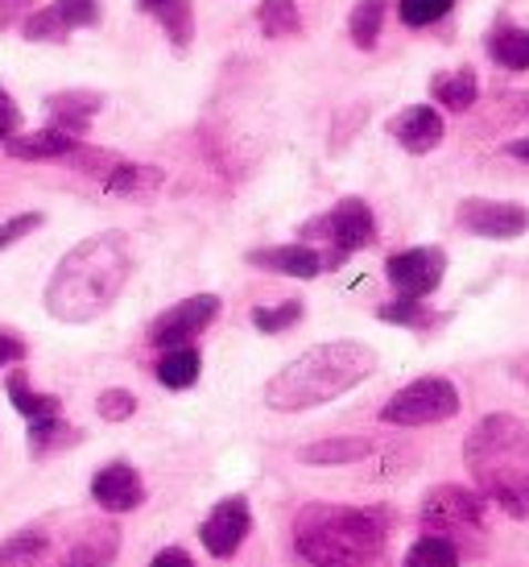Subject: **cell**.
<instances>
[{
    "instance_id": "10",
    "label": "cell",
    "mask_w": 529,
    "mask_h": 567,
    "mask_svg": "<svg viewBox=\"0 0 529 567\" xmlns=\"http://www.w3.org/2000/svg\"><path fill=\"white\" fill-rule=\"evenodd\" d=\"M219 316V299L216 295H190V299L166 307L162 316L149 323V344L170 352V348H187L199 331H207Z\"/></svg>"
},
{
    "instance_id": "16",
    "label": "cell",
    "mask_w": 529,
    "mask_h": 567,
    "mask_svg": "<svg viewBox=\"0 0 529 567\" xmlns=\"http://www.w3.org/2000/svg\"><path fill=\"white\" fill-rule=\"evenodd\" d=\"M245 261L257 269H269V274L302 278V282H311V278H319L328 269L323 252L314 249V245H302V240H294V245H273V249H252Z\"/></svg>"
},
{
    "instance_id": "34",
    "label": "cell",
    "mask_w": 529,
    "mask_h": 567,
    "mask_svg": "<svg viewBox=\"0 0 529 567\" xmlns=\"http://www.w3.org/2000/svg\"><path fill=\"white\" fill-rule=\"evenodd\" d=\"M95 410H100L104 423H128L137 414V398L128 394V390H104V394L95 398Z\"/></svg>"
},
{
    "instance_id": "29",
    "label": "cell",
    "mask_w": 529,
    "mask_h": 567,
    "mask_svg": "<svg viewBox=\"0 0 529 567\" xmlns=\"http://www.w3.org/2000/svg\"><path fill=\"white\" fill-rule=\"evenodd\" d=\"M257 25H261L264 38H290V33L302 30V17H298L294 0H261Z\"/></svg>"
},
{
    "instance_id": "11",
    "label": "cell",
    "mask_w": 529,
    "mask_h": 567,
    "mask_svg": "<svg viewBox=\"0 0 529 567\" xmlns=\"http://www.w3.org/2000/svg\"><path fill=\"white\" fill-rule=\"evenodd\" d=\"M459 228L488 240H514L529 233V207L509 204V199H464L455 207Z\"/></svg>"
},
{
    "instance_id": "6",
    "label": "cell",
    "mask_w": 529,
    "mask_h": 567,
    "mask_svg": "<svg viewBox=\"0 0 529 567\" xmlns=\"http://www.w3.org/2000/svg\"><path fill=\"white\" fill-rule=\"evenodd\" d=\"M459 414V390L447 378H418L402 385L397 394L381 406V423L390 426H431L447 423Z\"/></svg>"
},
{
    "instance_id": "18",
    "label": "cell",
    "mask_w": 529,
    "mask_h": 567,
    "mask_svg": "<svg viewBox=\"0 0 529 567\" xmlns=\"http://www.w3.org/2000/svg\"><path fill=\"white\" fill-rule=\"evenodd\" d=\"M79 145L71 133H63V128H38V133H17V137H9L4 142V154L17 162H50V158H71Z\"/></svg>"
},
{
    "instance_id": "37",
    "label": "cell",
    "mask_w": 529,
    "mask_h": 567,
    "mask_svg": "<svg viewBox=\"0 0 529 567\" xmlns=\"http://www.w3.org/2000/svg\"><path fill=\"white\" fill-rule=\"evenodd\" d=\"M149 567H195V559H190L183 547H162V551L154 555V564Z\"/></svg>"
},
{
    "instance_id": "3",
    "label": "cell",
    "mask_w": 529,
    "mask_h": 567,
    "mask_svg": "<svg viewBox=\"0 0 529 567\" xmlns=\"http://www.w3.org/2000/svg\"><path fill=\"white\" fill-rule=\"evenodd\" d=\"M376 373V352L360 340H331L314 344L290 364H281L273 378L264 381V406L278 414L314 410L323 402H335L348 390H356Z\"/></svg>"
},
{
    "instance_id": "36",
    "label": "cell",
    "mask_w": 529,
    "mask_h": 567,
    "mask_svg": "<svg viewBox=\"0 0 529 567\" xmlns=\"http://www.w3.org/2000/svg\"><path fill=\"white\" fill-rule=\"evenodd\" d=\"M17 128H21V109H17L13 95L0 87V142L17 137Z\"/></svg>"
},
{
    "instance_id": "20",
    "label": "cell",
    "mask_w": 529,
    "mask_h": 567,
    "mask_svg": "<svg viewBox=\"0 0 529 567\" xmlns=\"http://www.w3.org/2000/svg\"><path fill=\"white\" fill-rule=\"evenodd\" d=\"M431 95H435L447 112H467L471 104H476V95H480V80H476V71H471V66L443 71V75L431 80Z\"/></svg>"
},
{
    "instance_id": "30",
    "label": "cell",
    "mask_w": 529,
    "mask_h": 567,
    "mask_svg": "<svg viewBox=\"0 0 529 567\" xmlns=\"http://www.w3.org/2000/svg\"><path fill=\"white\" fill-rule=\"evenodd\" d=\"M79 431L75 426H66L63 419H42V423H30V452L33 456H50V452H59L66 443H75Z\"/></svg>"
},
{
    "instance_id": "1",
    "label": "cell",
    "mask_w": 529,
    "mask_h": 567,
    "mask_svg": "<svg viewBox=\"0 0 529 567\" xmlns=\"http://www.w3.org/2000/svg\"><path fill=\"white\" fill-rule=\"evenodd\" d=\"M133 274V249L125 233H95L79 240L54 266L46 282V311L59 323H92L121 299Z\"/></svg>"
},
{
    "instance_id": "9",
    "label": "cell",
    "mask_w": 529,
    "mask_h": 567,
    "mask_svg": "<svg viewBox=\"0 0 529 567\" xmlns=\"http://www.w3.org/2000/svg\"><path fill=\"white\" fill-rule=\"evenodd\" d=\"M447 274V252L435 245H422V249H402L385 261V278L397 290V299L422 302L426 295H435L438 282Z\"/></svg>"
},
{
    "instance_id": "38",
    "label": "cell",
    "mask_w": 529,
    "mask_h": 567,
    "mask_svg": "<svg viewBox=\"0 0 529 567\" xmlns=\"http://www.w3.org/2000/svg\"><path fill=\"white\" fill-rule=\"evenodd\" d=\"M21 357H25V344H21V340H13V336H0V364L21 361Z\"/></svg>"
},
{
    "instance_id": "24",
    "label": "cell",
    "mask_w": 529,
    "mask_h": 567,
    "mask_svg": "<svg viewBox=\"0 0 529 567\" xmlns=\"http://www.w3.org/2000/svg\"><path fill=\"white\" fill-rule=\"evenodd\" d=\"M157 381L166 385V390H190L203 373V357L195 348H170V352H162V361H157Z\"/></svg>"
},
{
    "instance_id": "4",
    "label": "cell",
    "mask_w": 529,
    "mask_h": 567,
    "mask_svg": "<svg viewBox=\"0 0 529 567\" xmlns=\"http://www.w3.org/2000/svg\"><path fill=\"white\" fill-rule=\"evenodd\" d=\"M464 464L480 497L505 514L529 518V423L517 414H488L467 431Z\"/></svg>"
},
{
    "instance_id": "19",
    "label": "cell",
    "mask_w": 529,
    "mask_h": 567,
    "mask_svg": "<svg viewBox=\"0 0 529 567\" xmlns=\"http://www.w3.org/2000/svg\"><path fill=\"white\" fill-rule=\"evenodd\" d=\"M137 9L154 17L174 47L190 50V42H195V9H190V0H137Z\"/></svg>"
},
{
    "instance_id": "13",
    "label": "cell",
    "mask_w": 529,
    "mask_h": 567,
    "mask_svg": "<svg viewBox=\"0 0 529 567\" xmlns=\"http://www.w3.org/2000/svg\"><path fill=\"white\" fill-rule=\"evenodd\" d=\"M100 17H104L100 0H54V4L38 9L33 17H25L21 33L30 42H66L71 33L100 25Z\"/></svg>"
},
{
    "instance_id": "32",
    "label": "cell",
    "mask_w": 529,
    "mask_h": 567,
    "mask_svg": "<svg viewBox=\"0 0 529 567\" xmlns=\"http://www.w3.org/2000/svg\"><path fill=\"white\" fill-rule=\"evenodd\" d=\"M376 316L385 319V323H397V328H431L435 323V311H426L422 302H414V299H393V302H385Z\"/></svg>"
},
{
    "instance_id": "14",
    "label": "cell",
    "mask_w": 529,
    "mask_h": 567,
    "mask_svg": "<svg viewBox=\"0 0 529 567\" xmlns=\"http://www.w3.org/2000/svg\"><path fill=\"white\" fill-rule=\"evenodd\" d=\"M92 497L108 514H133V509L145 505V481H141L133 464L116 460V464H108V468H100L92 476Z\"/></svg>"
},
{
    "instance_id": "25",
    "label": "cell",
    "mask_w": 529,
    "mask_h": 567,
    "mask_svg": "<svg viewBox=\"0 0 529 567\" xmlns=\"http://www.w3.org/2000/svg\"><path fill=\"white\" fill-rule=\"evenodd\" d=\"M50 547V535L42 526H25V530H17L0 543V567H30L38 564Z\"/></svg>"
},
{
    "instance_id": "12",
    "label": "cell",
    "mask_w": 529,
    "mask_h": 567,
    "mask_svg": "<svg viewBox=\"0 0 529 567\" xmlns=\"http://www.w3.org/2000/svg\"><path fill=\"white\" fill-rule=\"evenodd\" d=\"M252 530V509H249V497H224V502L211 505V514L203 518L199 526V543L207 555H216V559H232L240 547H245V538Z\"/></svg>"
},
{
    "instance_id": "27",
    "label": "cell",
    "mask_w": 529,
    "mask_h": 567,
    "mask_svg": "<svg viewBox=\"0 0 529 567\" xmlns=\"http://www.w3.org/2000/svg\"><path fill=\"white\" fill-rule=\"evenodd\" d=\"M4 390H9V402H13V406L21 410L25 419H30V423H42V419H59V406H63V402H59L54 394H38V390H30V381L21 378V373H13Z\"/></svg>"
},
{
    "instance_id": "31",
    "label": "cell",
    "mask_w": 529,
    "mask_h": 567,
    "mask_svg": "<svg viewBox=\"0 0 529 567\" xmlns=\"http://www.w3.org/2000/svg\"><path fill=\"white\" fill-rule=\"evenodd\" d=\"M455 9V0H397V17L409 30H426Z\"/></svg>"
},
{
    "instance_id": "15",
    "label": "cell",
    "mask_w": 529,
    "mask_h": 567,
    "mask_svg": "<svg viewBox=\"0 0 529 567\" xmlns=\"http://www.w3.org/2000/svg\"><path fill=\"white\" fill-rule=\"evenodd\" d=\"M443 133H447V125L431 104H409L390 121V137L402 145L405 154H431V150H438Z\"/></svg>"
},
{
    "instance_id": "23",
    "label": "cell",
    "mask_w": 529,
    "mask_h": 567,
    "mask_svg": "<svg viewBox=\"0 0 529 567\" xmlns=\"http://www.w3.org/2000/svg\"><path fill=\"white\" fill-rule=\"evenodd\" d=\"M488 54L505 71H529V30L521 25H497L488 33Z\"/></svg>"
},
{
    "instance_id": "39",
    "label": "cell",
    "mask_w": 529,
    "mask_h": 567,
    "mask_svg": "<svg viewBox=\"0 0 529 567\" xmlns=\"http://www.w3.org/2000/svg\"><path fill=\"white\" fill-rule=\"evenodd\" d=\"M505 154H509V158H517V162H526V166H529V137H521V142H509V145H505Z\"/></svg>"
},
{
    "instance_id": "28",
    "label": "cell",
    "mask_w": 529,
    "mask_h": 567,
    "mask_svg": "<svg viewBox=\"0 0 529 567\" xmlns=\"http://www.w3.org/2000/svg\"><path fill=\"white\" fill-rule=\"evenodd\" d=\"M405 567H459V547L443 535H422L405 551Z\"/></svg>"
},
{
    "instance_id": "33",
    "label": "cell",
    "mask_w": 529,
    "mask_h": 567,
    "mask_svg": "<svg viewBox=\"0 0 529 567\" xmlns=\"http://www.w3.org/2000/svg\"><path fill=\"white\" fill-rule=\"evenodd\" d=\"M298 319H302V302L290 299V302H281V307H257V311H252V328L264 331V336H278V331L294 328Z\"/></svg>"
},
{
    "instance_id": "22",
    "label": "cell",
    "mask_w": 529,
    "mask_h": 567,
    "mask_svg": "<svg viewBox=\"0 0 529 567\" xmlns=\"http://www.w3.org/2000/svg\"><path fill=\"white\" fill-rule=\"evenodd\" d=\"M157 187H162V171L157 166H137V162H116L108 171V178H104V190L108 195H125V199H133V195H154Z\"/></svg>"
},
{
    "instance_id": "21",
    "label": "cell",
    "mask_w": 529,
    "mask_h": 567,
    "mask_svg": "<svg viewBox=\"0 0 529 567\" xmlns=\"http://www.w3.org/2000/svg\"><path fill=\"white\" fill-rule=\"evenodd\" d=\"M373 456V440H364V435H340V440H319V443H307L298 460L302 464H356V460Z\"/></svg>"
},
{
    "instance_id": "35",
    "label": "cell",
    "mask_w": 529,
    "mask_h": 567,
    "mask_svg": "<svg viewBox=\"0 0 529 567\" xmlns=\"http://www.w3.org/2000/svg\"><path fill=\"white\" fill-rule=\"evenodd\" d=\"M38 224H42V212H21V216H13V220L0 224V252L13 249L21 237H30Z\"/></svg>"
},
{
    "instance_id": "17",
    "label": "cell",
    "mask_w": 529,
    "mask_h": 567,
    "mask_svg": "<svg viewBox=\"0 0 529 567\" xmlns=\"http://www.w3.org/2000/svg\"><path fill=\"white\" fill-rule=\"evenodd\" d=\"M104 109V95L87 92V87H66V92L46 95V112H50V125L71 133V137H83L92 128V116Z\"/></svg>"
},
{
    "instance_id": "7",
    "label": "cell",
    "mask_w": 529,
    "mask_h": 567,
    "mask_svg": "<svg viewBox=\"0 0 529 567\" xmlns=\"http://www.w3.org/2000/svg\"><path fill=\"white\" fill-rule=\"evenodd\" d=\"M422 526L431 535L452 538L459 547V538L484 535V497L471 488L459 485H438L422 497Z\"/></svg>"
},
{
    "instance_id": "8",
    "label": "cell",
    "mask_w": 529,
    "mask_h": 567,
    "mask_svg": "<svg viewBox=\"0 0 529 567\" xmlns=\"http://www.w3.org/2000/svg\"><path fill=\"white\" fill-rule=\"evenodd\" d=\"M121 555V526L112 522H79L63 547L50 543L46 555L30 567H112Z\"/></svg>"
},
{
    "instance_id": "2",
    "label": "cell",
    "mask_w": 529,
    "mask_h": 567,
    "mask_svg": "<svg viewBox=\"0 0 529 567\" xmlns=\"http://www.w3.org/2000/svg\"><path fill=\"white\" fill-rule=\"evenodd\" d=\"M390 526L385 509L311 502L294 518V551L307 567H385Z\"/></svg>"
},
{
    "instance_id": "26",
    "label": "cell",
    "mask_w": 529,
    "mask_h": 567,
    "mask_svg": "<svg viewBox=\"0 0 529 567\" xmlns=\"http://www.w3.org/2000/svg\"><path fill=\"white\" fill-rule=\"evenodd\" d=\"M385 9L390 0H356L352 17H348V33L360 50H373L381 42V25H385Z\"/></svg>"
},
{
    "instance_id": "5",
    "label": "cell",
    "mask_w": 529,
    "mask_h": 567,
    "mask_svg": "<svg viewBox=\"0 0 529 567\" xmlns=\"http://www.w3.org/2000/svg\"><path fill=\"white\" fill-rule=\"evenodd\" d=\"M307 240H323L328 252H323V261L328 266H340L343 257H352V252L369 249L376 240V220H373V207L356 199V195H348L340 204L331 207L328 216H314L311 224H302V245Z\"/></svg>"
}]
</instances>
